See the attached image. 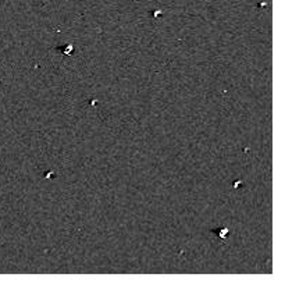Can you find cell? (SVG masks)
<instances>
[{"mask_svg":"<svg viewBox=\"0 0 285 288\" xmlns=\"http://www.w3.org/2000/svg\"><path fill=\"white\" fill-rule=\"evenodd\" d=\"M214 234L220 238V239H224V238L228 237V228H220L218 231H214Z\"/></svg>","mask_w":285,"mask_h":288,"instance_id":"cell-1","label":"cell"}]
</instances>
